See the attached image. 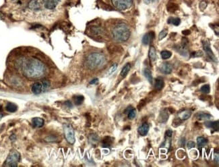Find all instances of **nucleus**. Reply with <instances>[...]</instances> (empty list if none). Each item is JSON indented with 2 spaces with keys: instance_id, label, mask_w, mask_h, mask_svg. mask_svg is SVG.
<instances>
[{
  "instance_id": "f257e3e1",
  "label": "nucleus",
  "mask_w": 219,
  "mask_h": 167,
  "mask_svg": "<svg viewBox=\"0 0 219 167\" xmlns=\"http://www.w3.org/2000/svg\"><path fill=\"white\" fill-rule=\"evenodd\" d=\"M18 66L23 74L27 78H39L46 74L45 65L36 58H24L20 60Z\"/></svg>"
},
{
  "instance_id": "f03ea898",
  "label": "nucleus",
  "mask_w": 219,
  "mask_h": 167,
  "mask_svg": "<svg viewBox=\"0 0 219 167\" xmlns=\"http://www.w3.org/2000/svg\"><path fill=\"white\" fill-rule=\"evenodd\" d=\"M105 56L104 54L99 52H95L90 54L87 59V65L91 70H95L101 67L105 64Z\"/></svg>"
},
{
  "instance_id": "7ed1b4c3",
  "label": "nucleus",
  "mask_w": 219,
  "mask_h": 167,
  "mask_svg": "<svg viewBox=\"0 0 219 167\" xmlns=\"http://www.w3.org/2000/svg\"><path fill=\"white\" fill-rule=\"evenodd\" d=\"M113 36L117 41H128L130 37V30L129 27L125 24H119L113 29Z\"/></svg>"
},
{
  "instance_id": "20e7f679",
  "label": "nucleus",
  "mask_w": 219,
  "mask_h": 167,
  "mask_svg": "<svg viewBox=\"0 0 219 167\" xmlns=\"http://www.w3.org/2000/svg\"><path fill=\"white\" fill-rule=\"evenodd\" d=\"M20 160V154L16 150H11L5 160L4 166L9 167L18 166L19 161Z\"/></svg>"
},
{
  "instance_id": "39448f33",
  "label": "nucleus",
  "mask_w": 219,
  "mask_h": 167,
  "mask_svg": "<svg viewBox=\"0 0 219 167\" xmlns=\"http://www.w3.org/2000/svg\"><path fill=\"white\" fill-rule=\"evenodd\" d=\"M51 84L48 80L35 82L32 86V92L34 94H40L44 93L49 89Z\"/></svg>"
},
{
  "instance_id": "423d86ee",
  "label": "nucleus",
  "mask_w": 219,
  "mask_h": 167,
  "mask_svg": "<svg viewBox=\"0 0 219 167\" xmlns=\"http://www.w3.org/2000/svg\"><path fill=\"white\" fill-rule=\"evenodd\" d=\"M113 5L119 10H126L132 6V0H111Z\"/></svg>"
},
{
  "instance_id": "0eeeda50",
  "label": "nucleus",
  "mask_w": 219,
  "mask_h": 167,
  "mask_svg": "<svg viewBox=\"0 0 219 167\" xmlns=\"http://www.w3.org/2000/svg\"><path fill=\"white\" fill-rule=\"evenodd\" d=\"M64 135H65V137L68 142L70 143V144H74L76 139L73 127L70 125H64Z\"/></svg>"
},
{
  "instance_id": "6e6552de",
  "label": "nucleus",
  "mask_w": 219,
  "mask_h": 167,
  "mask_svg": "<svg viewBox=\"0 0 219 167\" xmlns=\"http://www.w3.org/2000/svg\"><path fill=\"white\" fill-rule=\"evenodd\" d=\"M203 48H204V50L205 52H206V54L208 55L209 58H210V60H212L214 62H216V56H214V53H213L212 50H211L210 44L208 42V41H205L203 42Z\"/></svg>"
},
{
  "instance_id": "1a4fd4ad",
  "label": "nucleus",
  "mask_w": 219,
  "mask_h": 167,
  "mask_svg": "<svg viewBox=\"0 0 219 167\" xmlns=\"http://www.w3.org/2000/svg\"><path fill=\"white\" fill-rule=\"evenodd\" d=\"M169 119V110L167 109H163L159 114V117H158V121L160 123H164L167 121Z\"/></svg>"
},
{
  "instance_id": "9d476101",
  "label": "nucleus",
  "mask_w": 219,
  "mask_h": 167,
  "mask_svg": "<svg viewBox=\"0 0 219 167\" xmlns=\"http://www.w3.org/2000/svg\"><path fill=\"white\" fill-rule=\"evenodd\" d=\"M160 70L161 71L163 72V73L165 74H169L171 73L173 70V67L169 63H167V62H164L160 66Z\"/></svg>"
},
{
  "instance_id": "9b49d317",
  "label": "nucleus",
  "mask_w": 219,
  "mask_h": 167,
  "mask_svg": "<svg viewBox=\"0 0 219 167\" xmlns=\"http://www.w3.org/2000/svg\"><path fill=\"white\" fill-rule=\"evenodd\" d=\"M60 1L61 0H47L45 3V7L48 10H54Z\"/></svg>"
},
{
  "instance_id": "f8f14e48",
  "label": "nucleus",
  "mask_w": 219,
  "mask_h": 167,
  "mask_svg": "<svg viewBox=\"0 0 219 167\" xmlns=\"http://www.w3.org/2000/svg\"><path fill=\"white\" fill-rule=\"evenodd\" d=\"M154 38V32H149L146 33L142 37V43L144 45H147L150 44V42L152 41V39Z\"/></svg>"
},
{
  "instance_id": "ddd939ff",
  "label": "nucleus",
  "mask_w": 219,
  "mask_h": 167,
  "mask_svg": "<svg viewBox=\"0 0 219 167\" xmlns=\"http://www.w3.org/2000/svg\"><path fill=\"white\" fill-rule=\"evenodd\" d=\"M28 7L34 11H39L41 9V4L38 0H31L28 3Z\"/></svg>"
},
{
  "instance_id": "4468645a",
  "label": "nucleus",
  "mask_w": 219,
  "mask_h": 167,
  "mask_svg": "<svg viewBox=\"0 0 219 167\" xmlns=\"http://www.w3.org/2000/svg\"><path fill=\"white\" fill-rule=\"evenodd\" d=\"M32 124L33 127H35V128H40V127L43 126L44 120L41 119V118H34V119H32Z\"/></svg>"
},
{
  "instance_id": "2eb2a0df",
  "label": "nucleus",
  "mask_w": 219,
  "mask_h": 167,
  "mask_svg": "<svg viewBox=\"0 0 219 167\" xmlns=\"http://www.w3.org/2000/svg\"><path fill=\"white\" fill-rule=\"evenodd\" d=\"M148 130H149V126H148V125H147V124L144 123L142 126L139 127L138 133L142 136H145L146 135H147Z\"/></svg>"
},
{
  "instance_id": "dca6fc26",
  "label": "nucleus",
  "mask_w": 219,
  "mask_h": 167,
  "mask_svg": "<svg viewBox=\"0 0 219 167\" xmlns=\"http://www.w3.org/2000/svg\"><path fill=\"white\" fill-rule=\"evenodd\" d=\"M167 10L169 12H175L179 10V5L174 2H169L167 5Z\"/></svg>"
},
{
  "instance_id": "f3484780",
  "label": "nucleus",
  "mask_w": 219,
  "mask_h": 167,
  "mask_svg": "<svg viewBox=\"0 0 219 167\" xmlns=\"http://www.w3.org/2000/svg\"><path fill=\"white\" fill-rule=\"evenodd\" d=\"M205 125L208 127V128L212 129L215 131H218V121H214V122H206Z\"/></svg>"
},
{
  "instance_id": "a211bd4d",
  "label": "nucleus",
  "mask_w": 219,
  "mask_h": 167,
  "mask_svg": "<svg viewBox=\"0 0 219 167\" xmlns=\"http://www.w3.org/2000/svg\"><path fill=\"white\" fill-rule=\"evenodd\" d=\"M191 116V112L190 110H185L182 112H181L179 115V117L181 120H187L189 119Z\"/></svg>"
},
{
  "instance_id": "6ab92c4d",
  "label": "nucleus",
  "mask_w": 219,
  "mask_h": 167,
  "mask_svg": "<svg viewBox=\"0 0 219 167\" xmlns=\"http://www.w3.org/2000/svg\"><path fill=\"white\" fill-rule=\"evenodd\" d=\"M5 108H6V110L9 112H15L18 110V106L15 104L9 102V103L7 104Z\"/></svg>"
},
{
  "instance_id": "aec40b11",
  "label": "nucleus",
  "mask_w": 219,
  "mask_h": 167,
  "mask_svg": "<svg viewBox=\"0 0 219 167\" xmlns=\"http://www.w3.org/2000/svg\"><path fill=\"white\" fill-rule=\"evenodd\" d=\"M148 56H149V58L150 59V60L152 61H155L156 59V49L154 48V47L151 46L149 50V53H148Z\"/></svg>"
},
{
  "instance_id": "412c9836",
  "label": "nucleus",
  "mask_w": 219,
  "mask_h": 167,
  "mask_svg": "<svg viewBox=\"0 0 219 167\" xmlns=\"http://www.w3.org/2000/svg\"><path fill=\"white\" fill-rule=\"evenodd\" d=\"M168 23L169 24H172L175 26H179L181 23V20L179 18H173V17H170L168 19Z\"/></svg>"
},
{
  "instance_id": "4be33fe9",
  "label": "nucleus",
  "mask_w": 219,
  "mask_h": 167,
  "mask_svg": "<svg viewBox=\"0 0 219 167\" xmlns=\"http://www.w3.org/2000/svg\"><path fill=\"white\" fill-rule=\"evenodd\" d=\"M144 76H146V78H147L150 83L152 84V82H153V78H152V72L150 70V69H148V68H145L144 70Z\"/></svg>"
},
{
  "instance_id": "5701e85b",
  "label": "nucleus",
  "mask_w": 219,
  "mask_h": 167,
  "mask_svg": "<svg viewBox=\"0 0 219 167\" xmlns=\"http://www.w3.org/2000/svg\"><path fill=\"white\" fill-rule=\"evenodd\" d=\"M130 68H131L130 64V63L126 64V65L124 66V67L122 68V71H121V74H120L121 76H123V77H125V76H126L127 74H128V72H129V71H130Z\"/></svg>"
},
{
  "instance_id": "b1692460",
  "label": "nucleus",
  "mask_w": 219,
  "mask_h": 167,
  "mask_svg": "<svg viewBox=\"0 0 219 167\" xmlns=\"http://www.w3.org/2000/svg\"><path fill=\"white\" fill-rule=\"evenodd\" d=\"M211 117H212V116L211 115H208V114L203 113V112H199V113H197V115H196L197 119H198V120L210 119Z\"/></svg>"
},
{
  "instance_id": "393cba45",
  "label": "nucleus",
  "mask_w": 219,
  "mask_h": 167,
  "mask_svg": "<svg viewBox=\"0 0 219 167\" xmlns=\"http://www.w3.org/2000/svg\"><path fill=\"white\" fill-rule=\"evenodd\" d=\"M113 141L110 137H106L103 141V147H109L112 144Z\"/></svg>"
},
{
  "instance_id": "a878e982",
  "label": "nucleus",
  "mask_w": 219,
  "mask_h": 167,
  "mask_svg": "<svg viewBox=\"0 0 219 167\" xmlns=\"http://www.w3.org/2000/svg\"><path fill=\"white\" fill-rule=\"evenodd\" d=\"M89 141L92 144H95L99 141V137L96 134H91L89 136Z\"/></svg>"
},
{
  "instance_id": "bb28decb",
  "label": "nucleus",
  "mask_w": 219,
  "mask_h": 167,
  "mask_svg": "<svg viewBox=\"0 0 219 167\" xmlns=\"http://www.w3.org/2000/svg\"><path fill=\"white\" fill-rule=\"evenodd\" d=\"M164 87V81L162 79H156V83H155V87L156 89H157L158 90H161L163 89V87Z\"/></svg>"
},
{
  "instance_id": "cd10ccee",
  "label": "nucleus",
  "mask_w": 219,
  "mask_h": 167,
  "mask_svg": "<svg viewBox=\"0 0 219 167\" xmlns=\"http://www.w3.org/2000/svg\"><path fill=\"white\" fill-rule=\"evenodd\" d=\"M197 143L198 145L202 146V145H206V143H208V141H207V139H205L204 137H198L197 138Z\"/></svg>"
},
{
  "instance_id": "c85d7f7f",
  "label": "nucleus",
  "mask_w": 219,
  "mask_h": 167,
  "mask_svg": "<svg viewBox=\"0 0 219 167\" xmlns=\"http://www.w3.org/2000/svg\"><path fill=\"white\" fill-rule=\"evenodd\" d=\"M161 57L163 59V60H167V59H169L172 56V54L171 52H169V51H167V50H165V51H163V52H161Z\"/></svg>"
},
{
  "instance_id": "c756f323",
  "label": "nucleus",
  "mask_w": 219,
  "mask_h": 167,
  "mask_svg": "<svg viewBox=\"0 0 219 167\" xmlns=\"http://www.w3.org/2000/svg\"><path fill=\"white\" fill-rule=\"evenodd\" d=\"M84 100V97L82 95H78L74 97V102L76 105H80Z\"/></svg>"
},
{
  "instance_id": "7c9ffc66",
  "label": "nucleus",
  "mask_w": 219,
  "mask_h": 167,
  "mask_svg": "<svg viewBox=\"0 0 219 167\" xmlns=\"http://www.w3.org/2000/svg\"><path fill=\"white\" fill-rule=\"evenodd\" d=\"M167 33H168V31L167 30V29H164V30L161 31V33H160L159 35H158V39H159L160 41L162 40V39H164L166 36H167Z\"/></svg>"
},
{
  "instance_id": "2f4dec72",
  "label": "nucleus",
  "mask_w": 219,
  "mask_h": 167,
  "mask_svg": "<svg viewBox=\"0 0 219 167\" xmlns=\"http://www.w3.org/2000/svg\"><path fill=\"white\" fill-rule=\"evenodd\" d=\"M201 91L203 92V93H208L209 92H210V86H209L208 85H203L202 87H201Z\"/></svg>"
},
{
  "instance_id": "473e14b6",
  "label": "nucleus",
  "mask_w": 219,
  "mask_h": 167,
  "mask_svg": "<svg viewBox=\"0 0 219 167\" xmlns=\"http://www.w3.org/2000/svg\"><path fill=\"white\" fill-rule=\"evenodd\" d=\"M128 118L129 119H133L136 117V110L133 108L128 114Z\"/></svg>"
},
{
  "instance_id": "72a5a7b5",
  "label": "nucleus",
  "mask_w": 219,
  "mask_h": 167,
  "mask_svg": "<svg viewBox=\"0 0 219 167\" xmlns=\"http://www.w3.org/2000/svg\"><path fill=\"white\" fill-rule=\"evenodd\" d=\"M92 31H93V33H94V34L95 35H100L101 33H102V29H101V28H99V27H93V28H92Z\"/></svg>"
},
{
  "instance_id": "f704fd0d",
  "label": "nucleus",
  "mask_w": 219,
  "mask_h": 167,
  "mask_svg": "<svg viewBox=\"0 0 219 167\" xmlns=\"http://www.w3.org/2000/svg\"><path fill=\"white\" fill-rule=\"evenodd\" d=\"M117 64H113V65L110 68V69L109 70L108 75H111V74L114 73V72H115V70H117Z\"/></svg>"
},
{
  "instance_id": "c9c22d12",
  "label": "nucleus",
  "mask_w": 219,
  "mask_h": 167,
  "mask_svg": "<svg viewBox=\"0 0 219 167\" xmlns=\"http://www.w3.org/2000/svg\"><path fill=\"white\" fill-rule=\"evenodd\" d=\"M202 52L201 51H197V52H193L192 54H191V57H194V58H196V57H201L202 56Z\"/></svg>"
},
{
  "instance_id": "e433bc0d",
  "label": "nucleus",
  "mask_w": 219,
  "mask_h": 167,
  "mask_svg": "<svg viewBox=\"0 0 219 167\" xmlns=\"http://www.w3.org/2000/svg\"><path fill=\"white\" fill-rule=\"evenodd\" d=\"M57 140V137L55 135H49L47 138H46L47 141H55Z\"/></svg>"
},
{
  "instance_id": "4c0bfd02",
  "label": "nucleus",
  "mask_w": 219,
  "mask_h": 167,
  "mask_svg": "<svg viewBox=\"0 0 219 167\" xmlns=\"http://www.w3.org/2000/svg\"><path fill=\"white\" fill-rule=\"evenodd\" d=\"M207 6V3L205 1H202L200 2V9L202 10H204L205 9H206V7Z\"/></svg>"
},
{
  "instance_id": "58836bf2",
  "label": "nucleus",
  "mask_w": 219,
  "mask_h": 167,
  "mask_svg": "<svg viewBox=\"0 0 219 167\" xmlns=\"http://www.w3.org/2000/svg\"><path fill=\"white\" fill-rule=\"evenodd\" d=\"M146 105V100H142L140 102V103L138 105V109H141L142 107Z\"/></svg>"
},
{
  "instance_id": "ea45409f",
  "label": "nucleus",
  "mask_w": 219,
  "mask_h": 167,
  "mask_svg": "<svg viewBox=\"0 0 219 167\" xmlns=\"http://www.w3.org/2000/svg\"><path fill=\"white\" fill-rule=\"evenodd\" d=\"M194 147H195V143L193 142V141H190L187 143V148L188 149H191L194 148Z\"/></svg>"
},
{
  "instance_id": "a19ab883",
  "label": "nucleus",
  "mask_w": 219,
  "mask_h": 167,
  "mask_svg": "<svg viewBox=\"0 0 219 167\" xmlns=\"http://www.w3.org/2000/svg\"><path fill=\"white\" fill-rule=\"evenodd\" d=\"M172 135H173V131H172V130H170V129H169V130H167V131H166V133H165V136L166 137H171L172 136Z\"/></svg>"
},
{
  "instance_id": "79ce46f5",
  "label": "nucleus",
  "mask_w": 219,
  "mask_h": 167,
  "mask_svg": "<svg viewBox=\"0 0 219 167\" xmlns=\"http://www.w3.org/2000/svg\"><path fill=\"white\" fill-rule=\"evenodd\" d=\"M98 78H94V79H93L91 80V82H90V84H91V85H95V84H97L98 82Z\"/></svg>"
},
{
  "instance_id": "37998d69",
  "label": "nucleus",
  "mask_w": 219,
  "mask_h": 167,
  "mask_svg": "<svg viewBox=\"0 0 219 167\" xmlns=\"http://www.w3.org/2000/svg\"><path fill=\"white\" fill-rule=\"evenodd\" d=\"M182 33H183V35H185V36H187V35H189V34H190L191 31L189 30H184V31H183Z\"/></svg>"
},
{
  "instance_id": "c03bdc74",
  "label": "nucleus",
  "mask_w": 219,
  "mask_h": 167,
  "mask_svg": "<svg viewBox=\"0 0 219 167\" xmlns=\"http://www.w3.org/2000/svg\"><path fill=\"white\" fill-rule=\"evenodd\" d=\"M132 109H133L132 106H129V107H128V108H127L126 109V110H125V113L128 114L129 112H130L131 110H132Z\"/></svg>"
},
{
  "instance_id": "a18cd8bd",
  "label": "nucleus",
  "mask_w": 219,
  "mask_h": 167,
  "mask_svg": "<svg viewBox=\"0 0 219 167\" xmlns=\"http://www.w3.org/2000/svg\"><path fill=\"white\" fill-rule=\"evenodd\" d=\"M66 106H67L68 108H72V103L70 102H66Z\"/></svg>"
},
{
  "instance_id": "49530a36",
  "label": "nucleus",
  "mask_w": 219,
  "mask_h": 167,
  "mask_svg": "<svg viewBox=\"0 0 219 167\" xmlns=\"http://www.w3.org/2000/svg\"><path fill=\"white\" fill-rule=\"evenodd\" d=\"M168 110H169V111L170 112H171V113H173L174 112H175V110L172 108H169L168 109Z\"/></svg>"
},
{
  "instance_id": "de8ad7c7",
  "label": "nucleus",
  "mask_w": 219,
  "mask_h": 167,
  "mask_svg": "<svg viewBox=\"0 0 219 167\" xmlns=\"http://www.w3.org/2000/svg\"><path fill=\"white\" fill-rule=\"evenodd\" d=\"M10 139H11V140H12V141L15 140V139H16V136H15V135H12V136H11V137H10Z\"/></svg>"
},
{
  "instance_id": "09e8293b",
  "label": "nucleus",
  "mask_w": 219,
  "mask_h": 167,
  "mask_svg": "<svg viewBox=\"0 0 219 167\" xmlns=\"http://www.w3.org/2000/svg\"><path fill=\"white\" fill-rule=\"evenodd\" d=\"M150 1V0H145V2H146V3H149Z\"/></svg>"
},
{
  "instance_id": "8fccbe9b",
  "label": "nucleus",
  "mask_w": 219,
  "mask_h": 167,
  "mask_svg": "<svg viewBox=\"0 0 219 167\" xmlns=\"http://www.w3.org/2000/svg\"><path fill=\"white\" fill-rule=\"evenodd\" d=\"M1 117H2V116H1V115H0V119H1Z\"/></svg>"
}]
</instances>
